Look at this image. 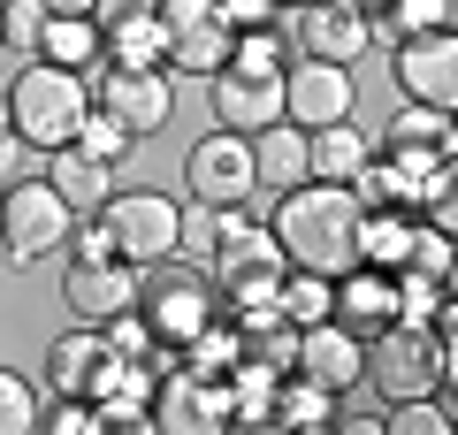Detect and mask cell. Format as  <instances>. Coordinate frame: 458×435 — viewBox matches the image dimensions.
Returning <instances> with one entry per match:
<instances>
[{
    "instance_id": "6da1fadb",
    "label": "cell",
    "mask_w": 458,
    "mask_h": 435,
    "mask_svg": "<svg viewBox=\"0 0 458 435\" xmlns=\"http://www.w3.org/2000/svg\"><path fill=\"white\" fill-rule=\"evenodd\" d=\"M360 199H352V183H291L283 192V207L267 214V229H276L283 260L291 268H313V275H344V268H360Z\"/></svg>"
},
{
    "instance_id": "7a4b0ae2",
    "label": "cell",
    "mask_w": 458,
    "mask_h": 435,
    "mask_svg": "<svg viewBox=\"0 0 458 435\" xmlns=\"http://www.w3.org/2000/svg\"><path fill=\"white\" fill-rule=\"evenodd\" d=\"M131 313L153 328L161 352H183L207 321H222V298H214V275L199 268V260L168 252V260H153V268H138V306Z\"/></svg>"
},
{
    "instance_id": "3957f363",
    "label": "cell",
    "mask_w": 458,
    "mask_h": 435,
    "mask_svg": "<svg viewBox=\"0 0 458 435\" xmlns=\"http://www.w3.org/2000/svg\"><path fill=\"white\" fill-rule=\"evenodd\" d=\"M84 107H92V84L77 77V69H54V62H23L16 77H8V123H16V138L31 145V153H54V145L77 138Z\"/></svg>"
},
{
    "instance_id": "277c9868",
    "label": "cell",
    "mask_w": 458,
    "mask_h": 435,
    "mask_svg": "<svg viewBox=\"0 0 458 435\" xmlns=\"http://www.w3.org/2000/svg\"><path fill=\"white\" fill-rule=\"evenodd\" d=\"M69 222L77 214L62 207V192L47 176H16L8 199H0V252L16 260V275H23V268H38V260H54L69 244Z\"/></svg>"
},
{
    "instance_id": "5b68a950",
    "label": "cell",
    "mask_w": 458,
    "mask_h": 435,
    "mask_svg": "<svg viewBox=\"0 0 458 435\" xmlns=\"http://www.w3.org/2000/svg\"><path fill=\"white\" fill-rule=\"evenodd\" d=\"M84 84H92V107H107L138 145L161 138V130L176 123V77H168V69H114V62H99Z\"/></svg>"
},
{
    "instance_id": "8992f818",
    "label": "cell",
    "mask_w": 458,
    "mask_h": 435,
    "mask_svg": "<svg viewBox=\"0 0 458 435\" xmlns=\"http://www.w3.org/2000/svg\"><path fill=\"white\" fill-rule=\"evenodd\" d=\"M229 23H222V8L214 0H161V62H168V77H199L207 84L214 69L229 62Z\"/></svg>"
},
{
    "instance_id": "52a82bcc",
    "label": "cell",
    "mask_w": 458,
    "mask_h": 435,
    "mask_svg": "<svg viewBox=\"0 0 458 435\" xmlns=\"http://www.w3.org/2000/svg\"><path fill=\"white\" fill-rule=\"evenodd\" d=\"M176 199L168 192H107V207H99V222H107L114 237V260H131V268H153V260L176 252Z\"/></svg>"
},
{
    "instance_id": "ba28073f",
    "label": "cell",
    "mask_w": 458,
    "mask_h": 435,
    "mask_svg": "<svg viewBox=\"0 0 458 435\" xmlns=\"http://www.w3.org/2000/svg\"><path fill=\"white\" fill-rule=\"evenodd\" d=\"M123 374H131V359H114V344H107V328H99V321L62 328V337L47 344V389H62V397L99 405Z\"/></svg>"
},
{
    "instance_id": "9c48e42d",
    "label": "cell",
    "mask_w": 458,
    "mask_h": 435,
    "mask_svg": "<svg viewBox=\"0 0 458 435\" xmlns=\"http://www.w3.org/2000/svg\"><path fill=\"white\" fill-rule=\"evenodd\" d=\"M183 192L199 207H245L260 199V176H252V145L237 130H207V138L183 153Z\"/></svg>"
},
{
    "instance_id": "30bf717a",
    "label": "cell",
    "mask_w": 458,
    "mask_h": 435,
    "mask_svg": "<svg viewBox=\"0 0 458 435\" xmlns=\"http://www.w3.org/2000/svg\"><path fill=\"white\" fill-rule=\"evenodd\" d=\"M352 107H360V84H352V69H344V62L291 54V69H283V123L321 130V123H344Z\"/></svg>"
},
{
    "instance_id": "8fae6325",
    "label": "cell",
    "mask_w": 458,
    "mask_h": 435,
    "mask_svg": "<svg viewBox=\"0 0 458 435\" xmlns=\"http://www.w3.org/2000/svg\"><path fill=\"white\" fill-rule=\"evenodd\" d=\"M283 31H291L298 54H313V62H344V69L375 47L367 8H352V0H306V8H291V16H283Z\"/></svg>"
},
{
    "instance_id": "7c38bea8",
    "label": "cell",
    "mask_w": 458,
    "mask_h": 435,
    "mask_svg": "<svg viewBox=\"0 0 458 435\" xmlns=\"http://www.w3.org/2000/svg\"><path fill=\"white\" fill-rule=\"evenodd\" d=\"M390 69H397V92L405 99H420V107H458V38L451 31L397 38Z\"/></svg>"
},
{
    "instance_id": "4fadbf2b",
    "label": "cell",
    "mask_w": 458,
    "mask_h": 435,
    "mask_svg": "<svg viewBox=\"0 0 458 435\" xmlns=\"http://www.w3.org/2000/svg\"><path fill=\"white\" fill-rule=\"evenodd\" d=\"M153 428H176V435H199V428H229V374H199V367H176L168 382H153Z\"/></svg>"
},
{
    "instance_id": "5bb4252c",
    "label": "cell",
    "mask_w": 458,
    "mask_h": 435,
    "mask_svg": "<svg viewBox=\"0 0 458 435\" xmlns=\"http://www.w3.org/2000/svg\"><path fill=\"white\" fill-rule=\"evenodd\" d=\"M328 321L352 328V337H382V328L397 321V275L390 268H344L328 275Z\"/></svg>"
},
{
    "instance_id": "9a60e30c",
    "label": "cell",
    "mask_w": 458,
    "mask_h": 435,
    "mask_svg": "<svg viewBox=\"0 0 458 435\" xmlns=\"http://www.w3.org/2000/svg\"><path fill=\"white\" fill-rule=\"evenodd\" d=\"M291 374H306V382H321L328 397H344V389H360V382H367V337H352V328H336V321L298 328V359H291Z\"/></svg>"
},
{
    "instance_id": "2e32d148",
    "label": "cell",
    "mask_w": 458,
    "mask_h": 435,
    "mask_svg": "<svg viewBox=\"0 0 458 435\" xmlns=\"http://www.w3.org/2000/svg\"><path fill=\"white\" fill-rule=\"evenodd\" d=\"M62 306L77 321H114L138 306V268L131 260H69L62 268Z\"/></svg>"
},
{
    "instance_id": "e0dca14e",
    "label": "cell",
    "mask_w": 458,
    "mask_h": 435,
    "mask_svg": "<svg viewBox=\"0 0 458 435\" xmlns=\"http://www.w3.org/2000/svg\"><path fill=\"white\" fill-rule=\"evenodd\" d=\"M451 107H420V99H405V107L390 115V130H382V153H390L397 168H412V176H436L443 161H451Z\"/></svg>"
},
{
    "instance_id": "ac0fdd59",
    "label": "cell",
    "mask_w": 458,
    "mask_h": 435,
    "mask_svg": "<svg viewBox=\"0 0 458 435\" xmlns=\"http://www.w3.org/2000/svg\"><path fill=\"white\" fill-rule=\"evenodd\" d=\"M207 99H214V130H267L283 115V77H245V69H214L207 77Z\"/></svg>"
},
{
    "instance_id": "d6986e66",
    "label": "cell",
    "mask_w": 458,
    "mask_h": 435,
    "mask_svg": "<svg viewBox=\"0 0 458 435\" xmlns=\"http://www.w3.org/2000/svg\"><path fill=\"white\" fill-rule=\"evenodd\" d=\"M367 153H375V138H367V130L352 123V115H344V123L306 130V176H321V183H352Z\"/></svg>"
},
{
    "instance_id": "ffe728a7",
    "label": "cell",
    "mask_w": 458,
    "mask_h": 435,
    "mask_svg": "<svg viewBox=\"0 0 458 435\" xmlns=\"http://www.w3.org/2000/svg\"><path fill=\"white\" fill-rule=\"evenodd\" d=\"M252 176H260V192H291V183H306V130L298 123H267V130H252Z\"/></svg>"
},
{
    "instance_id": "44dd1931",
    "label": "cell",
    "mask_w": 458,
    "mask_h": 435,
    "mask_svg": "<svg viewBox=\"0 0 458 435\" xmlns=\"http://www.w3.org/2000/svg\"><path fill=\"white\" fill-rule=\"evenodd\" d=\"M38 176H47L54 192H62V207H69V214H99V207H107V192H114V168L84 161L77 145H54Z\"/></svg>"
},
{
    "instance_id": "7402d4cb",
    "label": "cell",
    "mask_w": 458,
    "mask_h": 435,
    "mask_svg": "<svg viewBox=\"0 0 458 435\" xmlns=\"http://www.w3.org/2000/svg\"><path fill=\"white\" fill-rule=\"evenodd\" d=\"M31 62H54V69L92 77V69L107 62V31H99L92 16H47V31H38V54H31Z\"/></svg>"
},
{
    "instance_id": "603a6c76",
    "label": "cell",
    "mask_w": 458,
    "mask_h": 435,
    "mask_svg": "<svg viewBox=\"0 0 458 435\" xmlns=\"http://www.w3.org/2000/svg\"><path fill=\"white\" fill-rule=\"evenodd\" d=\"M451 23H458V0H375L367 8L375 47H397V38H420V31H451Z\"/></svg>"
},
{
    "instance_id": "cb8c5ba5",
    "label": "cell",
    "mask_w": 458,
    "mask_h": 435,
    "mask_svg": "<svg viewBox=\"0 0 458 435\" xmlns=\"http://www.w3.org/2000/svg\"><path fill=\"white\" fill-rule=\"evenodd\" d=\"M352 199H360V207L412 214V207H420V176H412V168H397L390 153H367V161H360V176H352Z\"/></svg>"
},
{
    "instance_id": "d4e9b609",
    "label": "cell",
    "mask_w": 458,
    "mask_h": 435,
    "mask_svg": "<svg viewBox=\"0 0 458 435\" xmlns=\"http://www.w3.org/2000/svg\"><path fill=\"white\" fill-rule=\"evenodd\" d=\"M328 413H336V397L321 382L276 374V389H267V428H328Z\"/></svg>"
},
{
    "instance_id": "484cf974",
    "label": "cell",
    "mask_w": 458,
    "mask_h": 435,
    "mask_svg": "<svg viewBox=\"0 0 458 435\" xmlns=\"http://www.w3.org/2000/svg\"><path fill=\"white\" fill-rule=\"evenodd\" d=\"M291 31H283V23H260V31H237L229 38V62L222 69H245V77H283V69H291Z\"/></svg>"
},
{
    "instance_id": "4316f807",
    "label": "cell",
    "mask_w": 458,
    "mask_h": 435,
    "mask_svg": "<svg viewBox=\"0 0 458 435\" xmlns=\"http://www.w3.org/2000/svg\"><path fill=\"white\" fill-rule=\"evenodd\" d=\"M405 244H412V214H390V207H367L360 214V260L367 268H405Z\"/></svg>"
},
{
    "instance_id": "83f0119b",
    "label": "cell",
    "mask_w": 458,
    "mask_h": 435,
    "mask_svg": "<svg viewBox=\"0 0 458 435\" xmlns=\"http://www.w3.org/2000/svg\"><path fill=\"white\" fill-rule=\"evenodd\" d=\"M276 313H283L291 328L328 321V275H313V268H283V283H276Z\"/></svg>"
},
{
    "instance_id": "f1b7e54d",
    "label": "cell",
    "mask_w": 458,
    "mask_h": 435,
    "mask_svg": "<svg viewBox=\"0 0 458 435\" xmlns=\"http://www.w3.org/2000/svg\"><path fill=\"white\" fill-rule=\"evenodd\" d=\"M69 145H77L84 161H99V168H123V161L138 153V138L114 123L107 107H84V123H77V138H69Z\"/></svg>"
},
{
    "instance_id": "f546056e",
    "label": "cell",
    "mask_w": 458,
    "mask_h": 435,
    "mask_svg": "<svg viewBox=\"0 0 458 435\" xmlns=\"http://www.w3.org/2000/svg\"><path fill=\"white\" fill-rule=\"evenodd\" d=\"M107 62H114V69H168V62H161V8H153L146 23L107 31Z\"/></svg>"
},
{
    "instance_id": "4dcf8cb0",
    "label": "cell",
    "mask_w": 458,
    "mask_h": 435,
    "mask_svg": "<svg viewBox=\"0 0 458 435\" xmlns=\"http://www.w3.org/2000/svg\"><path fill=\"white\" fill-rule=\"evenodd\" d=\"M47 0H8V8H0V47L16 54V62H31L38 54V31H47Z\"/></svg>"
},
{
    "instance_id": "1f68e13d",
    "label": "cell",
    "mask_w": 458,
    "mask_h": 435,
    "mask_svg": "<svg viewBox=\"0 0 458 435\" xmlns=\"http://www.w3.org/2000/svg\"><path fill=\"white\" fill-rule=\"evenodd\" d=\"M31 428H38V382L0 367V435H31Z\"/></svg>"
},
{
    "instance_id": "d6a6232c",
    "label": "cell",
    "mask_w": 458,
    "mask_h": 435,
    "mask_svg": "<svg viewBox=\"0 0 458 435\" xmlns=\"http://www.w3.org/2000/svg\"><path fill=\"white\" fill-rule=\"evenodd\" d=\"M38 428H54V435H99V420H92V405L84 397H38Z\"/></svg>"
},
{
    "instance_id": "836d02e7",
    "label": "cell",
    "mask_w": 458,
    "mask_h": 435,
    "mask_svg": "<svg viewBox=\"0 0 458 435\" xmlns=\"http://www.w3.org/2000/svg\"><path fill=\"white\" fill-rule=\"evenodd\" d=\"M107 328V344H114V359H131V367H146L153 352H161V344H153V328L138 321V313H114V321H99Z\"/></svg>"
},
{
    "instance_id": "e575fe53",
    "label": "cell",
    "mask_w": 458,
    "mask_h": 435,
    "mask_svg": "<svg viewBox=\"0 0 458 435\" xmlns=\"http://www.w3.org/2000/svg\"><path fill=\"white\" fill-rule=\"evenodd\" d=\"M62 252H69V260H114V237H107V222H99V214H77Z\"/></svg>"
},
{
    "instance_id": "d590c367",
    "label": "cell",
    "mask_w": 458,
    "mask_h": 435,
    "mask_svg": "<svg viewBox=\"0 0 458 435\" xmlns=\"http://www.w3.org/2000/svg\"><path fill=\"white\" fill-rule=\"evenodd\" d=\"M222 8V23L229 31H260V23H283V8L276 0H214Z\"/></svg>"
},
{
    "instance_id": "8d00e7d4",
    "label": "cell",
    "mask_w": 458,
    "mask_h": 435,
    "mask_svg": "<svg viewBox=\"0 0 458 435\" xmlns=\"http://www.w3.org/2000/svg\"><path fill=\"white\" fill-rule=\"evenodd\" d=\"M153 8H161V0H99L92 23H99V31H123V23H146Z\"/></svg>"
},
{
    "instance_id": "74e56055",
    "label": "cell",
    "mask_w": 458,
    "mask_h": 435,
    "mask_svg": "<svg viewBox=\"0 0 458 435\" xmlns=\"http://www.w3.org/2000/svg\"><path fill=\"white\" fill-rule=\"evenodd\" d=\"M16 176H31V145L8 130V138H0V183H16Z\"/></svg>"
},
{
    "instance_id": "f35d334b",
    "label": "cell",
    "mask_w": 458,
    "mask_h": 435,
    "mask_svg": "<svg viewBox=\"0 0 458 435\" xmlns=\"http://www.w3.org/2000/svg\"><path fill=\"white\" fill-rule=\"evenodd\" d=\"M47 8H54V16H92L99 0H47Z\"/></svg>"
},
{
    "instance_id": "ab89813d",
    "label": "cell",
    "mask_w": 458,
    "mask_h": 435,
    "mask_svg": "<svg viewBox=\"0 0 458 435\" xmlns=\"http://www.w3.org/2000/svg\"><path fill=\"white\" fill-rule=\"evenodd\" d=\"M8 130H16V123H8V84H0V138H8Z\"/></svg>"
},
{
    "instance_id": "60d3db41",
    "label": "cell",
    "mask_w": 458,
    "mask_h": 435,
    "mask_svg": "<svg viewBox=\"0 0 458 435\" xmlns=\"http://www.w3.org/2000/svg\"><path fill=\"white\" fill-rule=\"evenodd\" d=\"M276 8H283V16H291V8H306V0H276Z\"/></svg>"
},
{
    "instance_id": "b9f144b4",
    "label": "cell",
    "mask_w": 458,
    "mask_h": 435,
    "mask_svg": "<svg viewBox=\"0 0 458 435\" xmlns=\"http://www.w3.org/2000/svg\"><path fill=\"white\" fill-rule=\"evenodd\" d=\"M352 8H375V0H352Z\"/></svg>"
},
{
    "instance_id": "7bdbcfd3",
    "label": "cell",
    "mask_w": 458,
    "mask_h": 435,
    "mask_svg": "<svg viewBox=\"0 0 458 435\" xmlns=\"http://www.w3.org/2000/svg\"><path fill=\"white\" fill-rule=\"evenodd\" d=\"M0 199H8V183H0Z\"/></svg>"
},
{
    "instance_id": "ee69618b",
    "label": "cell",
    "mask_w": 458,
    "mask_h": 435,
    "mask_svg": "<svg viewBox=\"0 0 458 435\" xmlns=\"http://www.w3.org/2000/svg\"><path fill=\"white\" fill-rule=\"evenodd\" d=\"M0 8H8V0H0Z\"/></svg>"
}]
</instances>
